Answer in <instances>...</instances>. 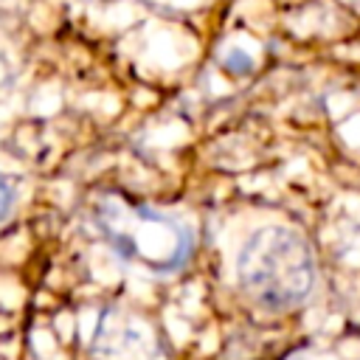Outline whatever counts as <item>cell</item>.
Segmentation results:
<instances>
[{"mask_svg": "<svg viewBox=\"0 0 360 360\" xmlns=\"http://www.w3.org/2000/svg\"><path fill=\"white\" fill-rule=\"evenodd\" d=\"M96 222L112 253L143 273L172 276L194 250V231L183 219L121 194L98 197Z\"/></svg>", "mask_w": 360, "mask_h": 360, "instance_id": "1", "label": "cell"}, {"mask_svg": "<svg viewBox=\"0 0 360 360\" xmlns=\"http://www.w3.org/2000/svg\"><path fill=\"white\" fill-rule=\"evenodd\" d=\"M11 200H14V191H11V186L6 183V177L0 174V222L8 217V211H11Z\"/></svg>", "mask_w": 360, "mask_h": 360, "instance_id": "4", "label": "cell"}, {"mask_svg": "<svg viewBox=\"0 0 360 360\" xmlns=\"http://www.w3.org/2000/svg\"><path fill=\"white\" fill-rule=\"evenodd\" d=\"M155 352L152 332L132 318L107 315L98 332L96 354L101 360H146Z\"/></svg>", "mask_w": 360, "mask_h": 360, "instance_id": "3", "label": "cell"}, {"mask_svg": "<svg viewBox=\"0 0 360 360\" xmlns=\"http://www.w3.org/2000/svg\"><path fill=\"white\" fill-rule=\"evenodd\" d=\"M242 290L270 312L301 307L315 287L309 242L284 225H267L248 236L236 259Z\"/></svg>", "mask_w": 360, "mask_h": 360, "instance_id": "2", "label": "cell"}]
</instances>
